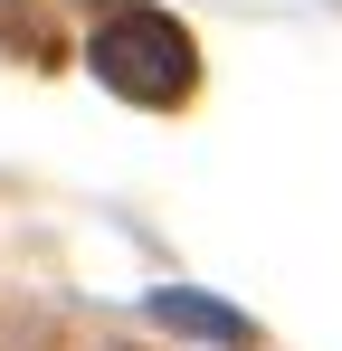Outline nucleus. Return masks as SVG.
<instances>
[{"mask_svg":"<svg viewBox=\"0 0 342 351\" xmlns=\"http://www.w3.org/2000/svg\"><path fill=\"white\" fill-rule=\"evenodd\" d=\"M86 66H95V86L114 105H143V114H181L200 95V38L171 10H152V0L105 10L95 38H86Z\"/></svg>","mask_w":342,"mask_h":351,"instance_id":"obj_1","label":"nucleus"},{"mask_svg":"<svg viewBox=\"0 0 342 351\" xmlns=\"http://www.w3.org/2000/svg\"><path fill=\"white\" fill-rule=\"evenodd\" d=\"M143 313H152L162 332L209 342V351H257V323H247L238 304H219V294H200V285H152V294H143Z\"/></svg>","mask_w":342,"mask_h":351,"instance_id":"obj_2","label":"nucleus"}]
</instances>
